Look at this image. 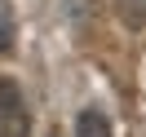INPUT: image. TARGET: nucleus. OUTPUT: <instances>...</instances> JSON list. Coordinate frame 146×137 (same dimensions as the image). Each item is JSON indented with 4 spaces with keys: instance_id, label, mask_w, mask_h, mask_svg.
<instances>
[{
    "instance_id": "2",
    "label": "nucleus",
    "mask_w": 146,
    "mask_h": 137,
    "mask_svg": "<svg viewBox=\"0 0 146 137\" xmlns=\"http://www.w3.org/2000/svg\"><path fill=\"white\" fill-rule=\"evenodd\" d=\"M75 137H111V119H106V111L84 106L80 119H75Z\"/></svg>"
},
{
    "instance_id": "4",
    "label": "nucleus",
    "mask_w": 146,
    "mask_h": 137,
    "mask_svg": "<svg viewBox=\"0 0 146 137\" xmlns=\"http://www.w3.org/2000/svg\"><path fill=\"white\" fill-rule=\"evenodd\" d=\"M13 40H18V27H13V5L0 0V58L13 53Z\"/></svg>"
},
{
    "instance_id": "3",
    "label": "nucleus",
    "mask_w": 146,
    "mask_h": 137,
    "mask_svg": "<svg viewBox=\"0 0 146 137\" xmlns=\"http://www.w3.org/2000/svg\"><path fill=\"white\" fill-rule=\"evenodd\" d=\"M115 13L128 31H142L146 27V0H115Z\"/></svg>"
},
{
    "instance_id": "1",
    "label": "nucleus",
    "mask_w": 146,
    "mask_h": 137,
    "mask_svg": "<svg viewBox=\"0 0 146 137\" xmlns=\"http://www.w3.org/2000/svg\"><path fill=\"white\" fill-rule=\"evenodd\" d=\"M27 133H31V119L22 106V93L13 80L0 75V137H27Z\"/></svg>"
}]
</instances>
